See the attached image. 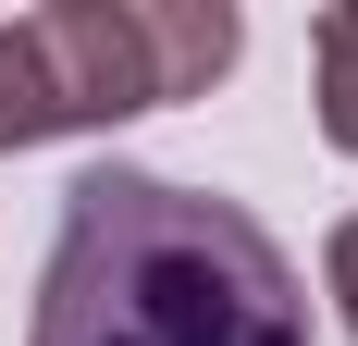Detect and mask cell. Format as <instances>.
I'll return each instance as SVG.
<instances>
[{"instance_id":"2","label":"cell","mask_w":358,"mask_h":346,"mask_svg":"<svg viewBox=\"0 0 358 346\" xmlns=\"http://www.w3.org/2000/svg\"><path fill=\"white\" fill-rule=\"evenodd\" d=\"M309 87H322V137L358 161V0H334L309 25Z\"/></svg>"},{"instance_id":"3","label":"cell","mask_w":358,"mask_h":346,"mask_svg":"<svg viewBox=\"0 0 358 346\" xmlns=\"http://www.w3.org/2000/svg\"><path fill=\"white\" fill-rule=\"evenodd\" d=\"M322 297L346 310V334H358V210H346V223L322 235Z\"/></svg>"},{"instance_id":"1","label":"cell","mask_w":358,"mask_h":346,"mask_svg":"<svg viewBox=\"0 0 358 346\" xmlns=\"http://www.w3.org/2000/svg\"><path fill=\"white\" fill-rule=\"evenodd\" d=\"M25 346H309V284L248 198L87 161L37 260Z\"/></svg>"}]
</instances>
